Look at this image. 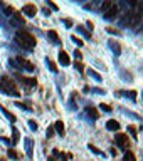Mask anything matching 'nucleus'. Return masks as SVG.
Returning <instances> with one entry per match:
<instances>
[{
  "instance_id": "nucleus-1",
  "label": "nucleus",
  "mask_w": 143,
  "mask_h": 161,
  "mask_svg": "<svg viewBox=\"0 0 143 161\" xmlns=\"http://www.w3.org/2000/svg\"><path fill=\"white\" fill-rule=\"evenodd\" d=\"M15 40L19 45H22L24 49H29V51H32L34 47H36V37L32 35V34H29V32L26 30H17L15 34Z\"/></svg>"
},
{
  "instance_id": "nucleus-2",
  "label": "nucleus",
  "mask_w": 143,
  "mask_h": 161,
  "mask_svg": "<svg viewBox=\"0 0 143 161\" xmlns=\"http://www.w3.org/2000/svg\"><path fill=\"white\" fill-rule=\"evenodd\" d=\"M0 89H2V91H5V92H9L10 96H20V94H19V91H17V87H15V82H14L10 77H7V76H4V77H2Z\"/></svg>"
},
{
  "instance_id": "nucleus-3",
  "label": "nucleus",
  "mask_w": 143,
  "mask_h": 161,
  "mask_svg": "<svg viewBox=\"0 0 143 161\" xmlns=\"http://www.w3.org/2000/svg\"><path fill=\"white\" fill-rule=\"evenodd\" d=\"M118 12H120V9H118V5L116 4H113L109 9H108L103 15H104V19H108V20H113V19H116V15H118Z\"/></svg>"
},
{
  "instance_id": "nucleus-4",
  "label": "nucleus",
  "mask_w": 143,
  "mask_h": 161,
  "mask_svg": "<svg viewBox=\"0 0 143 161\" xmlns=\"http://www.w3.org/2000/svg\"><path fill=\"white\" fill-rule=\"evenodd\" d=\"M115 139H116L118 146H120L121 149L128 148V143H130V139H128V136H126V134H121V133H118V134L115 136Z\"/></svg>"
},
{
  "instance_id": "nucleus-5",
  "label": "nucleus",
  "mask_w": 143,
  "mask_h": 161,
  "mask_svg": "<svg viewBox=\"0 0 143 161\" xmlns=\"http://www.w3.org/2000/svg\"><path fill=\"white\" fill-rule=\"evenodd\" d=\"M22 14H26L27 17H34L37 14V7L34 4H26L22 7Z\"/></svg>"
},
{
  "instance_id": "nucleus-6",
  "label": "nucleus",
  "mask_w": 143,
  "mask_h": 161,
  "mask_svg": "<svg viewBox=\"0 0 143 161\" xmlns=\"http://www.w3.org/2000/svg\"><path fill=\"white\" fill-rule=\"evenodd\" d=\"M17 77L20 79V82L26 84L27 87H36V86H37L36 77H26V76H20V74H17Z\"/></svg>"
},
{
  "instance_id": "nucleus-7",
  "label": "nucleus",
  "mask_w": 143,
  "mask_h": 161,
  "mask_svg": "<svg viewBox=\"0 0 143 161\" xmlns=\"http://www.w3.org/2000/svg\"><path fill=\"white\" fill-rule=\"evenodd\" d=\"M17 62L20 64V66H22L24 69H27V71H31V72L34 71V64H32V62H29L27 59H24V57H17Z\"/></svg>"
},
{
  "instance_id": "nucleus-8",
  "label": "nucleus",
  "mask_w": 143,
  "mask_h": 161,
  "mask_svg": "<svg viewBox=\"0 0 143 161\" xmlns=\"http://www.w3.org/2000/svg\"><path fill=\"white\" fill-rule=\"evenodd\" d=\"M59 62H61L62 66H69V64H71V59H69V56H67L64 51L59 52Z\"/></svg>"
},
{
  "instance_id": "nucleus-9",
  "label": "nucleus",
  "mask_w": 143,
  "mask_h": 161,
  "mask_svg": "<svg viewBox=\"0 0 143 161\" xmlns=\"http://www.w3.org/2000/svg\"><path fill=\"white\" fill-rule=\"evenodd\" d=\"M54 131H57V134L64 136V133H66V128H64V123H62V121H56V124H54Z\"/></svg>"
},
{
  "instance_id": "nucleus-10",
  "label": "nucleus",
  "mask_w": 143,
  "mask_h": 161,
  "mask_svg": "<svg viewBox=\"0 0 143 161\" xmlns=\"http://www.w3.org/2000/svg\"><path fill=\"white\" fill-rule=\"evenodd\" d=\"M106 129H109V131H118L120 129V123L118 121H115V119H109L106 123Z\"/></svg>"
},
{
  "instance_id": "nucleus-11",
  "label": "nucleus",
  "mask_w": 143,
  "mask_h": 161,
  "mask_svg": "<svg viewBox=\"0 0 143 161\" xmlns=\"http://www.w3.org/2000/svg\"><path fill=\"white\" fill-rule=\"evenodd\" d=\"M86 113H88V116H91L93 119H98V118H99L96 108H93V106H88V108H86Z\"/></svg>"
},
{
  "instance_id": "nucleus-12",
  "label": "nucleus",
  "mask_w": 143,
  "mask_h": 161,
  "mask_svg": "<svg viewBox=\"0 0 143 161\" xmlns=\"http://www.w3.org/2000/svg\"><path fill=\"white\" fill-rule=\"evenodd\" d=\"M12 143H14V144H17V143H19V139H20V133H19V129H17V128H14V129H12Z\"/></svg>"
},
{
  "instance_id": "nucleus-13",
  "label": "nucleus",
  "mask_w": 143,
  "mask_h": 161,
  "mask_svg": "<svg viewBox=\"0 0 143 161\" xmlns=\"http://www.w3.org/2000/svg\"><path fill=\"white\" fill-rule=\"evenodd\" d=\"M109 47H111V49H113V52H115L116 56H118V54H120V52H121V47L118 45V44H116V42H115V40H109Z\"/></svg>"
},
{
  "instance_id": "nucleus-14",
  "label": "nucleus",
  "mask_w": 143,
  "mask_h": 161,
  "mask_svg": "<svg viewBox=\"0 0 143 161\" xmlns=\"http://www.w3.org/2000/svg\"><path fill=\"white\" fill-rule=\"evenodd\" d=\"M113 4H115V2H111V0H106V2H103V4H101V12H103V14H104V12H106L108 9L113 5Z\"/></svg>"
},
{
  "instance_id": "nucleus-15",
  "label": "nucleus",
  "mask_w": 143,
  "mask_h": 161,
  "mask_svg": "<svg viewBox=\"0 0 143 161\" xmlns=\"http://www.w3.org/2000/svg\"><path fill=\"white\" fill-rule=\"evenodd\" d=\"M123 161H136V160H135V155H133L131 151H126V153H125V158H123Z\"/></svg>"
},
{
  "instance_id": "nucleus-16",
  "label": "nucleus",
  "mask_w": 143,
  "mask_h": 161,
  "mask_svg": "<svg viewBox=\"0 0 143 161\" xmlns=\"http://www.w3.org/2000/svg\"><path fill=\"white\" fill-rule=\"evenodd\" d=\"M47 35L52 39V42H59V35H57V32H54V30H49V34Z\"/></svg>"
},
{
  "instance_id": "nucleus-17",
  "label": "nucleus",
  "mask_w": 143,
  "mask_h": 161,
  "mask_svg": "<svg viewBox=\"0 0 143 161\" xmlns=\"http://www.w3.org/2000/svg\"><path fill=\"white\" fill-rule=\"evenodd\" d=\"M9 156H10L12 160H19V153L15 149H12V148H9Z\"/></svg>"
},
{
  "instance_id": "nucleus-18",
  "label": "nucleus",
  "mask_w": 143,
  "mask_h": 161,
  "mask_svg": "<svg viewBox=\"0 0 143 161\" xmlns=\"http://www.w3.org/2000/svg\"><path fill=\"white\" fill-rule=\"evenodd\" d=\"M128 133L131 134L133 139H136V128H135V126H128Z\"/></svg>"
},
{
  "instance_id": "nucleus-19",
  "label": "nucleus",
  "mask_w": 143,
  "mask_h": 161,
  "mask_svg": "<svg viewBox=\"0 0 143 161\" xmlns=\"http://www.w3.org/2000/svg\"><path fill=\"white\" fill-rule=\"evenodd\" d=\"M26 144H27V155L32 158V141L31 139H26Z\"/></svg>"
},
{
  "instance_id": "nucleus-20",
  "label": "nucleus",
  "mask_w": 143,
  "mask_h": 161,
  "mask_svg": "<svg viewBox=\"0 0 143 161\" xmlns=\"http://www.w3.org/2000/svg\"><path fill=\"white\" fill-rule=\"evenodd\" d=\"M0 109H2V111H4V113H5V116H7V118H9V119H10V121H15V116L12 114V113H9V111H7L5 108H2V106H0Z\"/></svg>"
},
{
  "instance_id": "nucleus-21",
  "label": "nucleus",
  "mask_w": 143,
  "mask_h": 161,
  "mask_svg": "<svg viewBox=\"0 0 143 161\" xmlns=\"http://www.w3.org/2000/svg\"><path fill=\"white\" fill-rule=\"evenodd\" d=\"M88 74H89L91 77H94V79H96V81H101V76H99V74H98V72H94L93 69H89V71H88Z\"/></svg>"
},
{
  "instance_id": "nucleus-22",
  "label": "nucleus",
  "mask_w": 143,
  "mask_h": 161,
  "mask_svg": "<svg viewBox=\"0 0 143 161\" xmlns=\"http://www.w3.org/2000/svg\"><path fill=\"white\" fill-rule=\"evenodd\" d=\"M47 66H49V69H51L52 72H57V67H56V64L52 62L51 59H47Z\"/></svg>"
},
{
  "instance_id": "nucleus-23",
  "label": "nucleus",
  "mask_w": 143,
  "mask_h": 161,
  "mask_svg": "<svg viewBox=\"0 0 143 161\" xmlns=\"http://www.w3.org/2000/svg\"><path fill=\"white\" fill-rule=\"evenodd\" d=\"M89 149H91V151H93V153H94V155H103L101 151L98 149L96 146H93V144H89Z\"/></svg>"
},
{
  "instance_id": "nucleus-24",
  "label": "nucleus",
  "mask_w": 143,
  "mask_h": 161,
  "mask_svg": "<svg viewBox=\"0 0 143 161\" xmlns=\"http://www.w3.org/2000/svg\"><path fill=\"white\" fill-rule=\"evenodd\" d=\"M106 30L109 32V34H118V35H120V34H121V30H118V29H113V27H108Z\"/></svg>"
},
{
  "instance_id": "nucleus-25",
  "label": "nucleus",
  "mask_w": 143,
  "mask_h": 161,
  "mask_svg": "<svg viewBox=\"0 0 143 161\" xmlns=\"http://www.w3.org/2000/svg\"><path fill=\"white\" fill-rule=\"evenodd\" d=\"M71 40H74V42H76V44H77V45H79V47L82 45V40H81V39H79V37H76V35H72V37H71Z\"/></svg>"
},
{
  "instance_id": "nucleus-26",
  "label": "nucleus",
  "mask_w": 143,
  "mask_h": 161,
  "mask_svg": "<svg viewBox=\"0 0 143 161\" xmlns=\"http://www.w3.org/2000/svg\"><path fill=\"white\" fill-rule=\"evenodd\" d=\"M46 136H47V138H52V136H54V128H47Z\"/></svg>"
},
{
  "instance_id": "nucleus-27",
  "label": "nucleus",
  "mask_w": 143,
  "mask_h": 161,
  "mask_svg": "<svg viewBox=\"0 0 143 161\" xmlns=\"http://www.w3.org/2000/svg\"><path fill=\"white\" fill-rule=\"evenodd\" d=\"M74 66H76V69H77V71H79V72H84V66H82L81 62H76V64H74Z\"/></svg>"
},
{
  "instance_id": "nucleus-28",
  "label": "nucleus",
  "mask_w": 143,
  "mask_h": 161,
  "mask_svg": "<svg viewBox=\"0 0 143 161\" xmlns=\"http://www.w3.org/2000/svg\"><path fill=\"white\" fill-rule=\"evenodd\" d=\"M99 108H101L103 111H106V113H111V108H109V106H108V104H101V106H99Z\"/></svg>"
},
{
  "instance_id": "nucleus-29",
  "label": "nucleus",
  "mask_w": 143,
  "mask_h": 161,
  "mask_svg": "<svg viewBox=\"0 0 143 161\" xmlns=\"http://www.w3.org/2000/svg\"><path fill=\"white\" fill-rule=\"evenodd\" d=\"M77 30H79V32H82L84 35H91V34H89V32H86V30H84V29H82L81 25H77Z\"/></svg>"
},
{
  "instance_id": "nucleus-30",
  "label": "nucleus",
  "mask_w": 143,
  "mask_h": 161,
  "mask_svg": "<svg viewBox=\"0 0 143 161\" xmlns=\"http://www.w3.org/2000/svg\"><path fill=\"white\" fill-rule=\"evenodd\" d=\"M29 126H31V129H34V131L37 129V124L34 123V121H29Z\"/></svg>"
},
{
  "instance_id": "nucleus-31",
  "label": "nucleus",
  "mask_w": 143,
  "mask_h": 161,
  "mask_svg": "<svg viewBox=\"0 0 143 161\" xmlns=\"http://www.w3.org/2000/svg\"><path fill=\"white\" fill-rule=\"evenodd\" d=\"M64 24H66L67 27H72V20L71 19H64Z\"/></svg>"
},
{
  "instance_id": "nucleus-32",
  "label": "nucleus",
  "mask_w": 143,
  "mask_h": 161,
  "mask_svg": "<svg viewBox=\"0 0 143 161\" xmlns=\"http://www.w3.org/2000/svg\"><path fill=\"white\" fill-rule=\"evenodd\" d=\"M74 57H77V59H81V57H82V54H81V51H74Z\"/></svg>"
},
{
  "instance_id": "nucleus-33",
  "label": "nucleus",
  "mask_w": 143,
  "mask_h": 161,
  "mask_svg": "<svg viewBox=\"0 0 143 161\" xmlns=\"http://www.w3.org/2000/svg\"><path fill=\"white\" fill-rule=\"evenodd\" d=\"M47 5L51 7V9H54V10H57V5H56V4H52V2H47Z\"/></svg>"
},
{
  "instance_id": "nucleus-34",
  "label": "nucleus",
  "mask_w": 143,
  "mask_h": 161,
  "mask_svg": "<svg viewBox=\"0 0 143 161\" xmlns=\"http://www.w3.org/2000/svg\"><path fill=\"white\" fill-rule=\"evenodd\" d=\"M88 29H89V34H91V30H93V22H89V20H88Z\"/></svg>"
},
{
  "instance_id": "nucleus-35",
  "label": "nucleus",
  "mask_w": 143,
  "mask_h": 161,
  "mask_svg": "<svg viewBox=\"0 0 143 161\" xmlns=\"http://www.w3.org/2000/svg\"><path fill=\"white\" fill-rule=\"evenodd\" d=\"M0 161H4V160H0Z\"/></svg>"
}]
</instances>
